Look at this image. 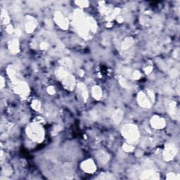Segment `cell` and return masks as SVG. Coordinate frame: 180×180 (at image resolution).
<instances>
[{"instance_id":"12","label":"cell","mask_w":180,"mask_h":180,"mask_svg":"<svg viewBox=\"0 0 180 180\" xmlns=\"http://www.w3.org/2000/svg\"><path fill=\"white\" fill-rule=\"evenodd\" d=\"M141 179H159L160 176L159 174L153 169H148V170H145L140 176Z\"/></svg>"},{"instance_id":"1","label":"cell","mask_w":180,"mask_h":180,"mask_svg":"<svg viewBox=\"0 0 180 180\" xmlns=\"http://www.w3.org/2000/svg\"><path fill=\"white\" fill-rule=\"evenodd\" d=\"M73 25L80 35L85 39L91 38L97 29V25L92 17L87 16L82 10H76L73 14Z\"/></svg>"},{"instance_id":"33","label":"cell","mask_w":180,"mask_h":180,"mask_svg":"<svg viewBox=\"0 0 180 180\" xmlns=\"http://www.w3.org/2000/svg\"><path fill=\"white\" fill-rule=\"evenodd\" d=\"M147 94H148V96H149V98H150V99L152 101V102H154V100H155L154 92H153L152 90L148 89L147 90Z\"/></svg>"},{"instance_id":"7","label":"cell","mask_w":180,"mask_h":180,"mask_svg":"<svg viewBox=\"0 0 180 180\" xmlns=\"http://www.w3.org/2000/svg\"><path fill=\"white\" fill-rule=\"evenodd\" d=\"M166 108L168 113L173 119H178L179 118V111L177 108L176 102L172 100H168L166 102Z\"/></svg>"},{"instance_id":"17","label":"cell","mask_w":180,"mask_h":180,"mask_svg":"<svg viewBox=\"0 0 180 180\" xmlns=\"http://www.w3.org/2000/svg\"><path fill=\"white\" fill-rule=\"evenodd\" d=\"M123 116H124L123 111L120 109H117L113 113V115H112V119H113V121L115 125H119L122 120Z\"/></svg>"},{"instance_id":"18","label":"cell","mask_w":180,"mask_h":180,"mask_svg":"<svg viewBox=\"0 0 180 180\" xmlns=\"http://www.w3.org/2000/svg\"><path fill=\"white\" fill-rule=\"evenodd\" d=\"M6 71H7L8 75L10 78L11 80L12 81L13 83L16 82L18 80H21V79L19 78L18 74L17 73V72L16 71V69H15L13 66H8L7 68Z\"/></svg>"},{"instance_id":"32","label":"cell","mask_w":180,"mask_h":180,"mask_svg":"<svg viewBox=\"0 0 180 180\" xmlns=\"http://www.w3.org/2000/svg\"><path fill=\"white\" fill-rule=\"evenodd\" d=\"M97 179H115V177H114L112 175H110V174H102V175H100V176L98 177Z\"/></svg>"},{"instance_id":"20","label":"cell","mask_w":180,"mask_h":180,"mask_svg":"<svg viewBox=\"0 0 180 180\" xmlns=\"http://www.w3.org/2000/svg\"><path fill=\"white\" fill-rule=\"evenodd\" d=\"M134 43V39L132 37H127L124 39V41L122 42L121 45V48L122 50H127L128 49L129 47H131L132 46Z\"/></svg>"},{"instance_id":"19","label":"cell","mask_w":180,"mask_h":180,"mask_svg":"<svg viewBox=\"0 0 180 180\" xmlns=\"http://www.w3.org/2000/svg\"><path fill=\"white\" fill-rule=\"evenodd\" d=\"M92 94L93 97L96 100H100L102 98V90L100 87L94 86L92 87Z\"/></svg>"},{"instance_id":"25","label":"cell","mask_w":180,"mask_h":180,"mask_svg":"<svg viewBox=\"0 0 180 180\" xmlns=\"http://www.w3.org/2000/svg\"><path fill=\"white\" fill-rule=\"evenodd\" d=\"M45 113L48 117H54V116L56 115V110L55 109L54 107L49 106V108L46 109Z\"/></svg>"},{"instance_id":"24","label":"cell","mask_w":180,"mask_h":180,"mask_svg":"<svg viewBox=\"0 0 180 180\" xmlns=\"http://www.w3.org/2000/svg\"><path fill=\"white\" fill-rule=\"evenodd\" d=\"M1 20L2 22L3 23L4 25H6L10 22V18L9 16H8V13L5 10H2V14H1Z\"/></svg>"},{"instance_id":"6","label":"cell","mask_w":180,"mask_h":180,"mask_svg":"<svg viewBox=\"0 0 180 180\" xmlns=\"http://www.w3.org/2000/svg\"><path fill=\"white\" fill-rule=\"evenodd\" d=\"M54 21L61 29L66 30L68 28V20L61 12H56L54 14Z\"/></svg>"},{"instance_id":"40","label":"cell","mask_w":180,"mask_h":180,"mask_svg":"<svg viewBox=\"0 0 180 180\" xmlns=\"http://www.w3.org/2000/svg\"><path fill=\"white\" fill-rule=\"evenodd\" d=\"M117 20H118V21H119V22H122V21H123V20H122V18H121V17H118Z\"/></svg>"},{"instance_id":"28","label":"cell","mask_w":180,"mask_h":180,"mask_svg":"<svg viewBox=\"0 0 180 180\" xmlns=\"http://www.w3.org/2000/svg\"><path fill=\"white\" fill-rule=\"evenodd\" d=\"M32 108L35 111H39L41 108V103L38 100H34L32 101L31 104Z\"/></svg>"},{"instance_id":"30","label":"cell","mask_w":180,"mask_h":180,"mask_svg":"<svg viewBox=\"0 0 180 180\" xmlns=\"http://www.w3.org/2000/svg\"><path fill=\"white\" fill-rule=\"evenodd\" d=\"M142 77L141 72L138 71H132L131 73L130 78L134 79V80H139V79Z\"/></svg>"},{"instance_id":"13","label":"cell","mask_w":180,"mask_h":180,"mask_svg":"<svg viewBox=\"0 0 180 180\" xmlns=\"http://www.w3.org/2000/svg\"><path fill=\"white\" fill-rule=\"evenodd\" d=\"M37 25V21L32 16H27L25 20V30L28 33H31L35 30Z\"/></svg>"},{"instance_id":"10","label":"cell","mask_w":180,"mask_h":180,"mask_svg":"<svg viewBox=\"0 0 180 180\" xmlns=\"http://www.w3.org/2000/svg\"><path fill=\"white\" fill-rule=\"evenodd\" d=\"M137 102L140 106L144 108H150L151 107V102L149 100L146 94L143 92H139L137 95Z\"/></svg>"},{"instance_id":"9","label":"cell","mask_w":180,"mask_h":180,"mask_svg":"<svg viewBox=\"0 0 180 180\" xmlns=\"http://www.w3.org/2000/svg\"><path fill=\"white\" fill-rule=\"evenodd\" d=\"M151 125L155 129H162L166 125V122L164 118L158 115H154L151 119Z\"/></svg>"},{"instance_id":"5","label":"cell","mask_w":180,"mask_h":180,"mask_svg":"<svg viewBox=\"0 0 180 180\" xmlns=\"http://www.w3.org/2000/svg\"><path fill=\"white\" fill-rule=\"evenodd\" d=\"M177 153V148L174 144H168L165 147L162 153V156L165 161H170L176 156Z\"/></svg>"},{"instance_id":"3","label":"cell","mask_w":180,"mask_h":180,"mask_svg":"<svg viewBox=\"0 0 180 180\" xmlns=\"http://www.w3.org/2000/svg\"><path fill=\"white\" fill-rule=\"evenodd\" d=\"M122 135L129 143H135L139 139V131L137 125L127 124L122 128Z\"/></svg>"},{"instance_id":"27","label":"cell","mask_w":180,"mask_h":180,"mask_svg":"<svg viewBox=\"0 0 180 180\" xmlns=\"http://www.w3.org/2000/svg\"><path fill=\"white\" fill-rule=\"evenodd\" d=\"M122 149L127 153H131L134 151L135 148H134V146H132L131 144H129L128 143H125L122 145Z\"/></svg>"},{"instance_id":"22","label":"cell","mask_w":180,"mask_h":180,"mask_svg":"<svg viewBox=\"0 0 180 180\" xmlns=\"http://www.w3.org/2000/svg\"><path fill=\"white\" fill-rule=\"evenodd\" d=\"M60 64L62 65L63 67L67 68H71L72 65V62L71 59L68 57H65L60 60Z\"/></svg>"},{"instance_id":"2","label":"cell","mask_w":180,"mask_h":180,"mask_svg":"<svg viewBox=\"0 0 180 180\" xmlns=\"http://www.w3.org/2000/svg\"><path fill=\"white\" fill-rule=\"evenodd\" d=\"M26 133L30 139L37 143H41L45 139V130L39 123L30 124L26 128Z\"/></svg>"},{"instance_id":"26","label":"cell","mask_w":180,"mask_h":180,"mask_svg":"<svg viewBox=\"0 0 180 180\" xmlns=\"http://www.w3.org/2000/svg\"><path fill=\"white\" fill-rule=\"evenodd\" d=\"M119 82L120 84L121 85V86H122L125 89H129L130 88V84L128 82L125 78H122V77H120L119 79Z\"/></svg>"},{"instance_id":"16","label":"cell","mask_w":180,"mask_h":180,"mask_svg":"<svg viewBox=\"0 0 180 180\" xmlns=\"http://www.w3.org/2000/svg\"><path fill=\"white\" fill-rule=\"evenodd\" d=\"M8 47L9 51L12 52V54L18 53L20 51L19 41L17 39H12V40H11L9 42H8Z\"/></svg>"},{"instance_id":"39","label":"cell","mask_w":180,"mask_h":180,"mask_svg":"<svg viewBox=\"0 0 180 180\" xmlns=\"http://www.w3.org/2000/svg\"><path fill=\"white\" fill-rule=\"evenodd\" d=\"M171 75H172V78H176V77L178 75V72H177L176 70H173V71L171 72Z\"/></svg>"},{"instance_id":"36","label":"cell","mask_w":180,"mask_h":180,"mask_svg":"<svg viewBox=\"0 0 180 180\" xmlns=\"http://www.w3.org/2000/svg\"><path fill=\"white\" fill-rule=\"evenodd\" d=\"M39 47L42 50H46L48 48V45L45 42H42L39 45Z\"/></svg>"},{"instance_id":"14","label":"cell","mask_w":180,"mask_h":180,"mask_svg":"<svg viewBox=\"0 0 180 180\" xmlns=\"http://www.w3.org/2000/svg\"><path fill=\"white\" fill-rule=\"evenodd\" d=\"M95 156H96V158L98 161V162H100L101 164H103V165L106 164L110 160V156H109L108 153L103 150L96 151L95 153Z\"/></svg>"},{"instance_id":"38","label":"cell","mask_w":180,"mask_h":180,"mask_svg":"<svg viewBox=\"0 0 180 180\" xmlns=\"http://www.w3.org/2000/svg\"><path fill=\"white\" fill-rule=\"evenodd\" d=\"M0 84H1V89H3L5 85V81H4L3 77H1V79H0Z\"/></svg>"},{"instance_id":"21","label":"cell","mask_w":180,"mask_h":180,"mask_svg":"<svg viewBox=\"0 0 180 180\" xmlns=\"http://www.w3.org/2000/svg\"><path fill=\"white\" fill-rule=\"evenodd\" d=\"M55 74H56V78L58 79V80H61L62 79L64 78L65 76H66L68 74V72L66 71V70H65L64 68H58L56 70V71H55Z\"/></svg>"},{"instance_id":"11","label":"cell","mask_w":180,"mask_h":180,"mask_svg":"<svg viewBox=\"0 0 180 180\" xmlns=\"http://www.w3.org/2000/svg\"><path fill=\"white\" fill-rule=\"evenodd\" d=\"M81 168L85 172L94 173L96 170V166L92 159H87L81 163Z\"/></svg>"},{"instance_id":"23","label":"cell","mask_w":180,"mask_h":180,"mask_svg":"<svg viewBox=\"0 0 180 180\" xmlns=\"http://www.w3.org/2000/svg\"><path fill=\"white\" fill-rule=\"evenodd\" d=\"M120 9L118 8H113V9L112 10V12H111V14L107 16V21H111L113 19L116 18V17L118 16V15L120 14Z\"/></svg>"},{"instance_id":"37","label":"cell","mask_w":180,"mask_h":180,"mask_svg":"<svg viewBox=\"0 0 180 180\" xmlns=\"http://www.w3.org/2000/svg\"><path fill=\"white\" fill-rule=\"evenodd\" d=\"M152 71H153V68L151 67V66H148V67H146V68L144 69V72H145V73L147 74V75L150 74L151 72H152Z\"/></svg>"},{"instance_id":"29","label":"cell","mask_w":180,"mask_h":180,"mask_svg":"<svg viewBox=\"0 0 180 180\" xmlns=\"http://www.w3.org/2000/svg\"><path fill=\"white\" fill-rule=\"evenodd\" d=\"M75 4L77 5L80 6V7H82V8H87L88 7L89 5V2L88 1H87V0H83V1H76L75 2Z\"/></svg>"},{"instance_id":"34","label":"cell","mask_w":180,"mask_h":180,"mask_svg":"<svg viewBox=\"0 0 180 180\" xmlns=\"http://www.w3.org/2000/svg\"><path fill=\"white\" fill-rule=\"evenodd\" d=\"M47 92L49 93L50 95H53L55 93H56V91H55V89L54 88V87L52 86H50L47 88Z\"/></svg>"},{"instance_id":"4","label":"cell","mask_w":180,"mask_h":180,"mask_svg":"<svg viewBox=\"0 0 180 180\" xmlns=\"http://www.w3.org/2000/svg\"><path fill=\"white\" fill-rule=\"evenodd\" d=\"M14 84V89L16 93L21 96V98H27L30 94V88L28 84L23 81L18 80L13 83Z\"/></svg>"},{"instance_id":"15","label":"cell","mask_w":180,"mask_h":180,"mask_svg":"<svg viewBox=\"0 0 180 180\" xmlns=\"http://www.w3.org/2000/svg\"><path fill=\"white\" fill-rule=\"evenodd\" d=\"M77 89H78V95L82 98V100L84 101L85 102H86L89 97V92L88 90H87V87L85 86V84L80 82L79 83L78 86H77Z\"/></svg>"},{"instance_id":"8","label":"cell","mask_w":180,"mask_h":180,"mask_svg":"<svg viewBox=\"0 0 180 180\" xmlns=\"http://www.w3.org/2000/svg\"><path fill=\"white\" fill-rule=\"evenodd\" d=\"M61 82H62V85L64 87V88L67 90H69V91L73 90L75 86V77L69 73L61 80Z\"/></svg>"},{"instance_id":"35","label":"cell","mask_w":180,"mask_h":180,"mask_svg":"<svg viewBox=\"0 0 180 180\" xmlns=\"http://www.w3.org/2000/svg\"><path fill=\"white\" fill-rule=\"evenodd\" d=\"M6 32H7L8 34L12 35V34H13V32H15V30H14V28H13L12 25H8V27L6 28Z\"/></svg>"},{"instance_id":"31","label":"cell","mask_w":180,"mask_h":180,"mask_svg":"<svg viewBox=\"0 0 180 180\" xmlns=\"http://www.w3.org/2000/svg\"><path fill=\"white\" fill-rule=\"evenodd\" d=\"M166 179L170 180H179L180 177L179 175H176L175 173H168L166 176Z\"/></svg>"}]
</instances>
